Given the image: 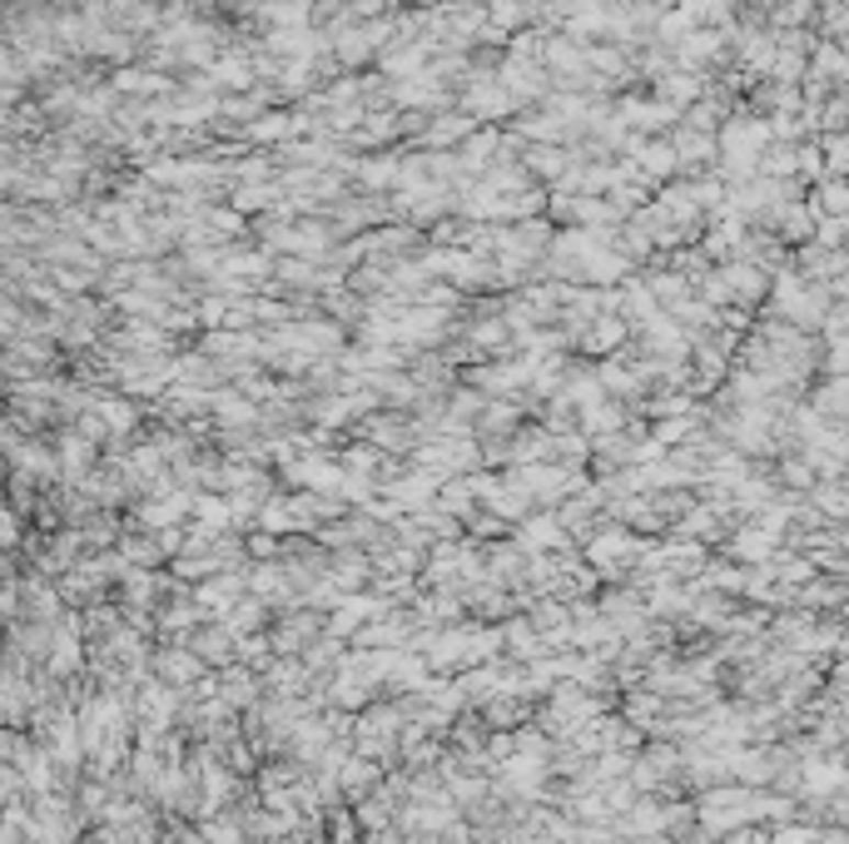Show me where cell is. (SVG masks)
Here are the masks:
<instances>
[{"label":"cell","mask_w":849,"mask_h":844,"mask_svg":"<svg viewBox=\"0 0 849 844\" xmlns=\"http://www.w3.org/2000/svg\"><path fill=\"white\" fill-rule=\"evenodd\" d=\"M114 95H139V104H149V100H159V95L169 90V80L159 70H125V65H120V70H114Z\"/></svg>","instance_id":"ba28073f"},{"label":"cell","mask_w":849,"mask_h":844,"mask_svg":"<svg viewBox=\"0 0 849 844\" xmlns=\"http://www.w3.org/2000/svg\"><path fill=\"white\" fill-rule=\"evenodd\" d=\"M829 159H835V165H849V140H839V149L829 145Z\"/></svg>","instance_id":"4fadbf2b"},{"label":"cell","mask_w":849,"mask_h":844,"mask_svg":"<svg viewBox=\"0 0 849 844\" xmlns=\"http://www.w3.org/2000/svg\"><path fill=\"white\" fill-rule=\"evenodd\" d=\"M149 666H155V676L159 680H169V686H179V690H189V686H199V680H204V666L209 660L199 656L194 646H159L155 656H149Z\"/></svg>","instance_id":"7a4b0ae2"},{"label":"cell","mask_w":849,"mask_h":844,"mask_svg":"<svg viewBox=\"0 0 849 844\" xmlns=\"http://www.w3.org/2000/svg\"><path fill=\"white\" fill-rule=\"evenodd\" d=\"M656 711H661V696H656V690H632V696H626V706H622V715L632 725H646Z\"/></svg>","instance_id":"8fae6325"},{"label":"cell","mask_w":849,"mask_h":844,"mask_svg":"<svg viewBox=\"0 0 849 844\" xmlns=\"http://www.w3.org/2000/svg\"><path fill=\"white\" fill-rule=\"evenodd\" d=\"M472 130H477V120H467L462 110H457V114L447 110L443 120H427V130L417 134V145H427V149L437 155V149H447V145H462V140H467Z\"/></svg>","instance_id":"5b68a950"},{"label":"cell","mask_w":849,"mask_h":844,"mask_svg":"<svg viewBox=\"0 0 849 844\" xmlns=\"http://www.w3.org/2000/svg\"><path fill=\"white\" fill-rule=\"evenodd\" d=\"M362 437L378 447V453H398V447H413V427L403 418H373L362 422Z\"/></svg>","instance_id":"9c48e42d"},{"label":"cell","mask_w":849,"mask_h":844,"mask_svg":"<svg viewBox=\"0 0 849 844\" xmlns=\"http://www.w3.org/2000/svg\"><path fill=\"white\" fill-rule=\"evenodd\" d=\"M319 636H328V626H323L313 611H299V617L279 621V626L269 631V646L279 651V656H293V651H309Z\"/></svg>","instance_id":"277c9868"},{"label":"cell","mask_w":849,"mask_h":844,"mask_svg":"<svg viewBox=\"0 0 849 844\" xmlns=\"http://www.w3.org/2000/svg\"><path fill=\"white\" fill-rule=\"evenodd\" d=\"M730 552H736V556H756V562H760V556H770V536L766 532H740Z\"/></svg>","instance_id":"7c38bea8"},{"label":"cell","mask_w":849,"mask_h":844,"mask_svg":"<svg viewBox=\"0 0 849 844\" xmlns=\"http://www.w3.org/2000/svg\"><path fill=\"white\" fill-rule=\"evenodd\" d=\"M219 621H224V626L234 631L238 641L264 636V621H269V601H259V597H254V591H249V597L238 601V607H228V611H224V617H219Z\"/></svg>","instance_id":"8992f818"},{"label":"cell","mask_w":849,"mask_h":844,"mask_svg":"<svg viewBox=\"0 0 849 844\" xmlns=\"http://www.w3.org/2000/svg\"><path fill=\"white\" fill-rule=\"evenodd\" d=\"M622 338H626V319H612V313H601V319L587 329V348H591V353H612V348H622Z\"/></svg>","instance_id":"30bf717a"},{"label":"cell","mask_w":849,"mask_h":844,"mask_svg":"<svg viewBox=\"0 0 849 844\" xmlns=\"http://www.w3.org/2000/svg\"><path fill=\"white\" fill-rule=\"evenodd\" d=\"M517 542H522V552H551V546H567V522L561 517H532L527 526L517 532Z\"/></svg>","instance_id":"52a82bcc"},{"label":"cell","mask_w":849,"mask_h":844,"mask_svg":"<svg viewBox=\"0 0 849 844\" xmlns=\"http://www.w3.org/2000/svg\"><path fill=\"white\" fill-rule=\"evenodd\" d=\"M829 363H835V368L845 373V368H849V343H845V348H835V358H829Z\"/></svg>","instance_id":"9a60e30c"},{"label":"cell","mask_w":849,"mask_h":844,"mask_svg":"<svg viewBox=\"0 0 849 844\" xmlns=\"http://www.w3.org/2000/svg\"><path fill=\"white\" fill-rule=\"evenodd\" d=\"M333 780H338V795H343V800H348V804H362L368 795H378V790H383L388 770H383L378 760H368V755H358V751H353L348 760L338 765V775H333Z\"/></svg>","instance_id":"3957f363"},{"label":"cell","mask_w":849,"mask_h":844,"mask_svg":"<svg viewBox=\"0 0 849 844\" xmlns=\"http://www.w3.org/2000/svg\"><path fill=\"white\" fill-rule=\"evenodd\" d=\"M587 562L596 571H606V577H616L622 567H636V562H646V542H641V536H632L626 526H612V532L591 536Z\"/></svg>","instance_id":"6da1fadb"},{"label":"cell","mask_w":849,"mask_h":844,"mask_svg":"<svg viewBox=\"0 0 849 844\" xmlns=\"http://www.w3.org/2000/svg\"><path fill=\"white\" fill-rule=\"evenodd\" d=\"M825 204H829V209H839V204H849V199H845V189H825Z\"/></svg>","instance_id":"5bb4252c"}]
</instances>
